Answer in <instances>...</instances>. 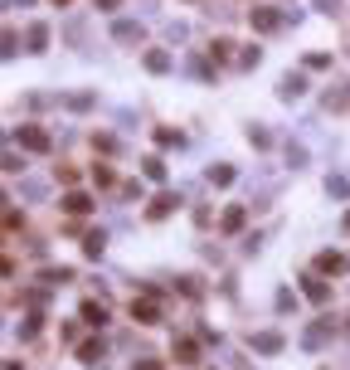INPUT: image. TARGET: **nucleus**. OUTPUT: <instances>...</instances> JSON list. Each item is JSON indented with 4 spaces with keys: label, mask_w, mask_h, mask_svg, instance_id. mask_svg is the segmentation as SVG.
I'll list each match as a JSON object with an SVG mask.
<instances>
[{
    "label": "nucleus",
    "mask_w": 350,
    "mask_h": 370,
    "mask_svg": "<svg viewBox=\"0 0 350 370\" xmlns=\"http://www.w3.org/2000/svg\"><path fill=\"white\" fill-rule=\"evenodd\" d=\"M97 356H102V341H83V346H78V360H88V365H93Z\"/></svg>",
    "instance_id": "ddd939ff"
},
{
    "label": "nucleus",
    "mask_w": 350,
    "mask_h": 370,
    "mask_svg": "<svg viewBox=\"0 0 350 370\" xmlns=\"http://www.w3.org/2000/svg\"><path fill=\"white\" fill-rule=\"evenodd\" d=\"M146 176H151V181H165V166L156 161V156H151V161H146Z\"/></svg>",
    "instance_id": "6ab92c4d"
},
{
    "label": "nucleus",
    "mask_w": 350,
    "mask_h": 370,
    "mask_svg": "<svg viewBox=\"0 0 350 370\" xmlns=\"http://www.w3.org/2000/svg\"><path fill=\"white\" fill-rule=\"evenodd\" d=\"M307 297H312V302H326V297H331V288H326V283H316V278H312V283H307Z\"/></svg>",
    "instance_id": "dca6fc26"
},
{
    "label": "nucleus",
    "mask_w": 350,
    "mask_h": 370,
    "mask_svg": "<svg viewBox=\"0 0 350 370\" xmlns=\"http://www.w3.org/2000/svg\"><path fill=\"white\" fill-rule=\"evenodd\" d=\"M64 209H69V215H88V209H93V200H88L83 190H73V195H64Z\"/></svg>",
    "instance_id": "423d86ee"
},
{
    "label": "nucleus",
    "mask_w": 350,
    "mask_h": 370,
    "mask_svg": "<svg viewBox=\"0 0 350 370\" xmlns=\"http://www.w3.org/2000/svg\"><path fill=\"white\" fill-rule=\"evenodd\" d=\"M195 351H200V346H195L190 336H185V341H175V360H185V365H190V360H195Z\"/></svg>",
    "instance_id": "f8f14e48"
},
{
    "label": "nucleus",
    "mask_w": 350,
    "mask_h": 370,
    "mask_svg": "<svg viewBox=\"0 0 350 370\" xmlns=\"http://www.w3.org/2000/svg\"><path fill=\"white\" fill-rule=\"evenodd\" d=\"M248 20H253V30H258V34H272V30L282 25V15H272V10H253Z\"/></svg>",
    "instance_id": "39448f33"
},
{
    "label": "nucleus",
    "mask_w": 350,
    "mask_h": 370,
    "mask_svg": "<svg viewBox=\"0 0 350 370\" xmlns=\"http://www.w3.org/2000/svg\"><path fill=\"white\" fill-rule=\"evenodd\" d=\"M209 181H214V185H233V166H214Z\"/></svg>",
    "instance_id": "2eb2a0df"
},
{
    "label": "nucleus",
    "mask_w": 350,
    "mask_h": 370,
    "mask_svg": "<svg viewBox=\"0 0 350 370\" xmlns=\"http://www.w3.org/2000/svg\"><path fill=\"white\" fill-rule=\"evenodd\" d=\"M54 5H69V0H54Z\"/></svg>",
    "instance_id": "5701e85b"
},
{
    "label": "nucleus",
    "mask_w": 350,
    "mask_h": 370,
    "mask_svg": "<svg viewBox=\"0 0 350 370\" xmlns=\"http://www.w3.org/2000/svg\"><path fill=\"white\" fill-rule=\"evenodd\" d=\"M137 370H161V365H156V360H146V365H137Z\"/></svg>",
    "instance_id": "412c9836"
},
{
    "label": "nucleus",
    "mask_w": 350,
    "mask_h": 370,
    "mask_svg": "<svg viewBox=\"0 0 350 370\" xmlns=\"http://www.w3.org/2000/svg\"><path fill=\"white\" fill-rule=\"evenodd\" d=\"M244 220H248V215H244L239 205H233V209H224V220H219V224H224V234H239V229H244Z\"/></svg>",
    "instance_id": "0eeeda50"
},
{
    "label": "nucleus",
    "mask_w": 350,
    "mask_h": 370,
    "mask_svg": "<svg viewBox=\"0 0 350 370\" xmlns=\"http://www.w3.org/2000/svg\"><path fill=\"white\" fill-rule=\"evenodd\" d=\"M20 146H25V151H39V156H44V151H49L54 141H49V132H39V127H20Z\"/></svg>",
    "instance_id": "f03ea898"
},
{
    "label": "nucleus",
    "mask_w": 350,
    "mask_h": 370,
    "mask_svg": "<svg viewBox=\"0 0 350 370\" xmlns=\"http://www.w3.org/2000/svg\"><path fill=\"white\" fill-rule=\"evenodd\" d=\"M78 312H83V322H88L93 332H102V327H107V307H102V302H93V297H88Z\"/></svg>",
    "instance_id": "7ed1b4c3"
},
{
    "label": "nucleus",
    "mask_w": 350,
    "mask_h": 370,
    "mask_svg": "<svg viewBox=\"0 0 350 370\" xmlns=\"http://www.w3.org/2000/svg\"><path fill=\"white\" fill-rule=\"evenodd\" d=\"M170 209H175V195H156V205L146 209V215H151V220H165Z\"/></svg>",
    "instance_id": "1a4fd4ad"
},
{
    "label": "nucleus",
    "mask_w": 350,
    "mask_h": 370,
    "mask_svg": "<svg viewBox=\"0 0 350 370\" xmlns=\"http://www.w3.org/2000/svg\"><path fill=\"white\" fill-rule=\"evenodd\" d=\"M5 370H20V360H10V365H5Z\"/></svg>",
    "instance_id": "4be33fe9"
},
{
    "label": "nucleus",
    "mask_w": 350,
    "mask_h": 370,
    "mask_svg": "<svg viewBox=\"0 0 350 370\" xmlns=\"http://www.w3.org/2000/svg\"><path fill=\"white\" fill-rule=\"evenodd\" d=\"M30 44H34V49H44V44H49V30H44V25H34V30H30Z\"/></svg>",
    "instance_id": "f3484780"
},
{
    "label": "nucleus",
    "mask_w": 350,
    "mask_h": 370,
    "mask_svg": "<svg viewBox=\"0 0 350 370\" xmlns=\"http://www.w3.org/2000/svg\"><path fill=\"white\" fill-rule=\"evenodd\" d=\"M132 316H137L141 327H156V322H161V307H156V288H151L146 297H137V302H132Z\"/></svg>",
    "instance_id": "f257e3e1"
},
{
    "label": "nucleus",
    "mask_w": 350,
    "mask_h": 370,
    "mask_svg": "<svg viewBox=\"0 0 350 370\" xmlns=\"http://www.w3.org/2000/svg\"><path fill=\"white\" fill-rule=\"evenodd\" d=\"M156 141H161V146H180L185 137H180V132H175V127H161V132H156Z\"/></svg>",
    "instance_id": "4468645a"
},
{
    "label": "nucleus",
    "mask_w": 350,
    "mask_h": 370,
    "mask_svg": "<svg viewBox=\"0 0 350 370\" xmlns=\"http://www.w3.org/2000/svg\"><path fill=\"white\" fill-rule=\"evenodd\" d=\"M102 248H107V234H102V229H93V234L83 239V253H88V258H102Z\"/></svg>",
    "instance_id": "6e6552de"
},
{
    "label": "nucleus",
    "mask_w": 350,
    "mask_h": 370,
    "mask_svg": "<svg viewBox=\"0 0 350 370\" xmlns=\"http://www.w3.org/2000/svg\"><path fill=\"white\" fill-rule=\"evenodd\" d=\"M146 69H151V73H165V69H170V54H161V49H151V54H146Z\"/></svg>",
    "instance_id": "9b49d317"
},
{
    "label": "nucleus",
    "mask_w": 350,
    "mask_h": 370,
    "mask_svg": "<svg viewBox=\"0 0 350 370\" xmlns=\"http://www.w3.org/2000/svg\"><path fill=\"white\" fill-rule=\"evenodd\" d=\"M253 346L272 356V351H282V336H277V332H263V336H253Z\"/></svg>",
    "instance_id": "9d476101"
},
{
    "label": "nucleus",
    "mask_w": 350,
    "mask_h": 370,
    "mask_svg": "<svg viewBox=\"0 0 350 370\" xmlns=\"http://www.w3.org/2000/svg\"><path fill=\"white\" fill-rule=\"evenodd\" d=\"M345 229H350V215H345Z\"/></svg>",
    "instance_id": "b1692460"
},
{
    "label": "nucleus",
    "mask_w": 350,
    "mask_h": 370,
    "mask_svg": "<svg viewBox=\"0 0 350 370\" xmlns=\"http://www.w3.org/2000/svg\"><path fill=\"white\" fill-rule=\"evenodd\" d=\"M112 34H117V39H141V30H137V25H117Z\"/></svg>",
    "instance_id": "a211bd4d"
},
{
    "label": "nucleus",
    "mask_w": 350,
    "mask_h": 370,
    "mask_svg": "<svg viewBox=\"0 0 350 370\" xmlns=\"http://www.w3.org/2000/svg\"><path fill=\"white\" fill-rule=\"evenodd\" d=\"M316 273H345V258H340L336 248H326V253H316Z\"/></svg>",
    "instance_id": "20e7f679"
},
{
    "label": "nucleus",
    "mask_w": 350,
    "mask_h": 370,
    "mask_svg": "<svg viewBox=\"0 0 350 370\" xmlns=\"http://www.w3.org/2000/svg\"><path fill=\"white\" fill-rule=\"evenodd\" d=\"M97 5H102V10H117V0H97Z\"/></svg>",
    "instance_id": "aec40b11"
}]
</instances>
